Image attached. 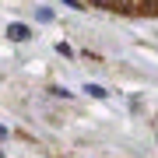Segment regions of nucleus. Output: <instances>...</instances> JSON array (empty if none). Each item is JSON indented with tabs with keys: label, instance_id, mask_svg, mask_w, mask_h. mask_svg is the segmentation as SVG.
<instances>
[{
	"label": "nucleus",
	"instance_id": "20e7f679",
	"mask_svg": "<svg viewBox=\"0 0 158 158\" xmlns=\"http://www.w3.org/2000/svg\"><path fill=\"white\" fill-rule=\"evenodd\" d=\"M0 158H4V155H0Z\"/></svg>",
	"mask_w": 158,
	"mask_h": 158
},
{
	"label": "nucleus",
	"instance_id": "7ed1b4c3",
	"mask_svg": "<svg viewBox=\"0 0 158 158\" xmlns=\"http://www.w3.org/2000/svg\"><path fill=\"white\" fill-rule=\"evenodd\" d=\"M4 134H7V130H4V127H0V137H4Z\"/></svg>",
	"mask_w": 158,
	"mask_h": 158
},
{
	"label": "nucleus",
	"instance_id": "f03ea898",
	"mask_svg": "<svg viewBox=\"0 0 158 158\" xmlns=\"http://www.w3.org/2000/svg\"><path fill=\"white\" fill-rule=\"evenodd\" d=\"M88 91H91L95 98H106V88H98V85H88Z\"/></svg>",
	"mask_w": 158,
	"mask_h": 158
},
{
	"label": "nucleus",
	"instance_id": "f257e3e1",
	"mask_svg": "<svg viewBox=\"0 0 158 158\" xmlns=\"http://www.w3.org/2000/svg\"><path fill=\"white\" fill-rule=\"evenodd\" d=\"M28 25H21V21H14V25H7V39H14V42H25L28 39Z\"/></svg>",
	"mask_w": 158,
	"mask_h": 158
}]
</instances>
